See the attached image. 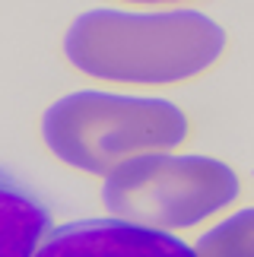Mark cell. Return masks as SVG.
Listing matches in <instances>:
<instances>
[{"mask_svg": "<svg viewBox=\"0 0 254 257\" xmlns=\"http://www.w3.org/2000/svg\"><path fill=\"white\" fill-rule=\"evenodd\" d=\"M64 57L76 73L121 86H181L210 73L229 35L200 10L95 7L67 26Z\"/></svg>", "mask_w": 254, "mask_h": 257, "instance_id": "6da1fadb", "label": "cell"}, {"mask_svg": "<svg viewBox=\"0 0 254 257\" xmlns=\"http://www.w3.org/2000/svg\"><path fill=\"white\" fill-rule=\"evenodd\" d=\"M38 137L61 165L105 178L134 156L184 146L191 117L165 95L73 89L42 111Z\"/></svg>", "mask_w": 254, "mask_h": 257, "instance_id": "7a4b0ae2", "label": "cell"}, {"mask_svg": "<svg viewBox=\"0 0 254 257\" xmlns=\"http://www.w3.org/2000/svg\"><path fill=\"white\" fill-rule=\"evenodd\" d=\"M241 194V175L226 159L178 150L134 156L102 181L108 216L169 235L207 225L232 210Z\"/></svg>", "mask_w": 254, "mask_h": 257, "instance_id": "3957f363", "label": "cell"}, {"mask_svg": "<svg viewBox=\"0 0 254 257\" xmlns=\"http://www.w3.org/2000/svg\"><path fill=\"white\" fill-rule=\"evenodd\" d=\"M32 257H197V251L178 235L114 216H89L54 225Z\"/></svg>", "mask_w": 254, "mask_h": 257, "instance_id": "277c9868", "label": "cell"}, {"mask_svg": "<svg viewBox=\"0 0 254 257\" xmlns=\"http://www.w3.org/2000/svg\"><path fill=\"white\" fill-rule=\"evenodd\" d=\"M51 229V206L42 194L0 165V257H32Z\"/></svg>", "mask_w": 254, "mask_h": 257, "instance_id": "5b68a950", "label": "cell"}, {"mask_svg": "<svg viewBox=\"0 0 254 257\" xmlns=\"http://www.w3.org/2000/svg\"><path fill=\"white\" fill-rule=\"evenodd\" d=\"M197 257H254V203L213 222L194 241Z\"/></svg>", "mask_w": 254, "mask_h": 257, "instance_id": "8992f818", "label": "cell"}, {"mask_svg": "<svg viewBox=\"0 0 254 257\" xmlns=\"http://www.w3.org/2000/svg\"><path fill=\"white\" fill-rule=\"evenodd\" d=\"M121 4H143V7H165V4H191V0H121Z\"/></svg>", "mask_w": 254, "mask_h": 257, "instance_id": "52a82bcc", "label": "cell"}]
</instances>
